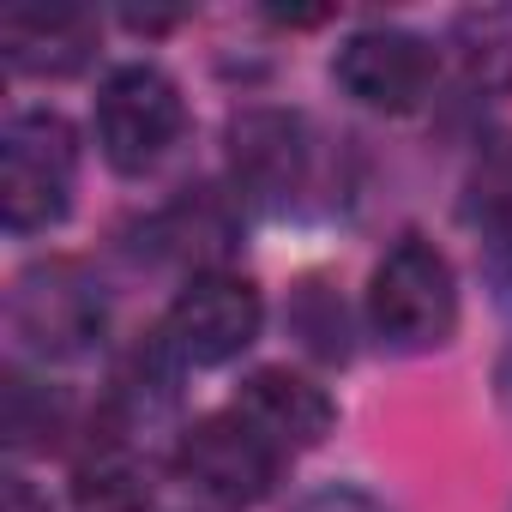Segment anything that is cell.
<instances>
[{"mask_svg":"<svg viewBox=\"0 0 512 512\" xmlns=\"http://www.w3.org/2000/svg\"><path fill=\"white\" fill-rule=\"evenodd\" d=\"M79 175V139L61 115L31 109L7 121L0 139V223L13 235H37L67 217Z\"/></svg>","mask_w":512,"mask_h":512,"instance_id":"6da1fadb","label":"cell"},{"mask_svg":"<svg viewBox=\"0 0 512 512\" xmlns=\"http://www.w3.org/2000/svg\"><path fill=\"white\" fill-rule=\"evenodd\" d=\"M368 320L392 350H440L458 326L452 266L416 235H404L368 284Z\"/></svg>","mask_w":512,"mask_h":512,"instance_id":"7a4b0ae2","label":"cell"},{"mask_svg":"<svg viewBox=\"0 0 512 512\" xmlns=\"http://www.w3.org/2000/svg\"><path fill=\"white\" fill-rule=\"evenodd\" d=\"M181 133V91L157 67H115L97 91V145L109 169L145 175Z\"/></svg>","mask_w":512,"mask_h":512,"instance_id":"3957f363","label":"cell"},{"mask_svg":"<svg viewBox=\"0 0 512 512\" xmlns=\"http://www.w3.org/2000/svg\"><path fill=\"white\" fill-rule=\"evenodd\" d=\"M175 470L223 506H260L278 482V446L241 422V416H205L181 434L175 446Z\"/></svg>","mask_w":512,"mask_h":512,"instance_id":"277c9868","label":"cell"},{"mask_svg":"<svg viewBox=\"0 0 512 512\" xmlns=\"http://www.w3.org/2000/svg\"><path fill=\"white\" fill-rule=\"evenodd\" d=\"M260 320H266V308H260V290L247 278L199 272L175 296V308L163 320V344L193 368H217V362L241 356L253 338H260Z\"/></svg>","mask_w":512,"mask_h":512,"instance_id":"5b68a950","label":"cell"},{"mask_svg":"<svg viewBox=\"0 0 512 512\" xmlns=\"http://www.w3.org/2000/svg\"><path fill=\"white\" fill-rule=\"evenodd\" d=\"M13 332L37 356H85L103 332V296L79 266H37L13 290Z\"/></svg>","mask_w":512,"mask_h":512,"instance_id":"8992f818","label":"cell"},{"mask_svg":"<svg viewBox=\"0 0 512 512\" xmlns=\"http://www.w3.org/2000/svg\"><path fill=\"white\" fill-rule=\"evenodd\" d=\"M332 79L362 103V109H380V115H404L428 97L434 85V49L410 31H356L338 61H332Z\"/></svg>","mask_w":512,"mask_h":512,"instance_id":"52a82bcc","label":"cell"},{"mask_svg":"<svg viewBox=\"0 0 512 512\" xmlns=\"http://www.w3.org/2000/svg\"><path fill=\"white\" fill-rule=\"evenodd\" d=\"M229 169L235 193L260 211H284L308 181V133L284 109H247L229 121Z\"/></svg>","mask_w":512,"mask_h":512,"instance_id":"ba28073f","label":"cell"},{"mask_svg":"<svg viewBox=\"0 0 512 512\" xmlns=\"http://www.w3.org/2000/svg\"><path fill=\"white\" fill-rule=\"evenodd\" d=\"M235 416L253 422L278 452H308L332 434V398L290 374V368H260V374H247L241 380V398H235Z\"/></svg>","mask_w":512,"mask_h":512,"instance_id":"9c48e42d","label":"cell"},{"mask_svg":"<svg viewBox=\"0 0 512 512\" xmlns=\"http://www.w3.org/2000/svg\"><path fill=\"white\" fill-rule=\"evenodd\" d=\"M0 49L7 61L31 79H67L91 61L97 49V19L73 13V7H37V13H7L0 19Z\"/></svg>","mask_w":512,"mask_h":512,"instance_id":"30bf717a","label":"cell"},{"mask_svg":"<svg viewBox=\"0 0 512 512\" xmlns=\"http://www.w3.org/2000/svg\"><path fill=\"white\" fill-rule=\"evenodd\" d=\"M452 61H458V85L470 97H506L512 91V7H470V13H458Z\"/></svg>","mask_w":512,"mask_h":512,"instance_id":"8fae6325","label":"cell"},{"mask_svg":"<svg viewBox=\"0 0 512 512\" xmlns=\"http://www.w3.org/2000/svg\"><path fill=\"white\" fill-rule=\"evenodd\" d=\"M470 211L488 235V247L500 253V266L512 272V139H494L470 175Z\"/></svg>","mask_w":512,"mask_h":512,"instance_id":"7c38bea8","label":"cell"},{"mask_svg":"<svg viewBox=\"0 0 512 512\" xmlns=\"http://www.w3.org/2000/svg\"><path fill=\"white\" fill-rule=\"evenodd\" d=\"M73 512H151V482L121 458H97L73 482Z\"/></svg>","mask_w":512,"mask_h":512,"instance_id":"4fadbf2b","label":"cell"},{"mask_svg":"<svg viewBox=\"0 0 512 512\" xmlns=\"http://www.w3.org/2000/svg\"><path fill=\"white\" fill-rule=\"evenodd\" d=\"M163 229H169V253H181V260H217V253L229 247V211L217 205V199H205V193H193V199H181L169 217H163Z\"/></svg>","mask_w":512,"mask_h":512,"instance_id":"5bb4252c","label":"cell"},{"mask_svg":"<svg viewBox=\"0 0 512 512\" xmlns=\"http://www.w3.org/2000/svg\"><path fill=\"white\" fill-rule=\"evenodd\" d=\"M61 416H67V404L55 392H43L31 380H7V434H13V446H25V452L49 446L61 434Z\"/></svg>","mask_w":512,"mask_h":512,"instance_id":"9a60e30c","label":"cell"},{"mask_svg":"<svg viewBox=\"0 0 512 512\" xmlns=\"http://www.w3.org/2000/svg\"><path fill=\"white\" fill-rule=\"evenodd\" d=\"M302 512H380L368 494H350V488H332V494H314Z\"/></svg>","mask_w":512,"mask_h":512,"instance_id":"2e32d148","label":"cell"},{"mask_svg":"<svg viewBox=\"0 0 512 512\" xmlns=\"http://www.w3.org/2000/svg\"><path fill=\"white\" fill-rule=\"evenodd\" d=\"M7 512H49V500L25 476H7Z\"/></svg>","mask_w":512,"mask_h":512,"instance_id":"e0dca14e","label":"cell"}]
</instances>
